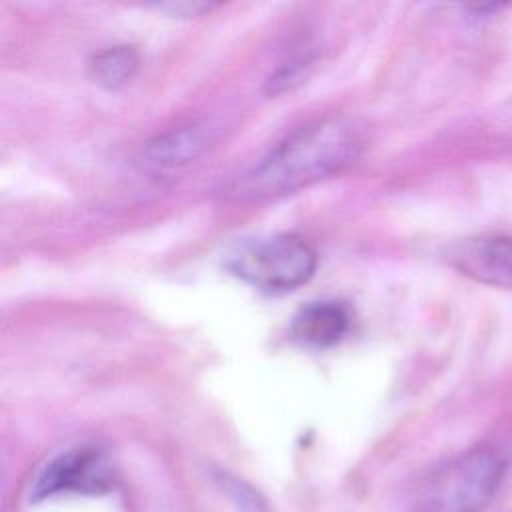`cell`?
I'll use <instances>...</instances> for the list:
<instances>
[{
  "mask_svg": "<svg viewBox=\"0 0 512 512\" xmlns=\"http://www.w3.org/2000/svg\"><path fill=\"white\" fill-rule=\"evenodd\" d=\"M362 150L358 128L344 118H324L296 128L264 158L226 186L236 202H266L294 194L350 166Z\"/></svg>",
  "mask_w": 512,
  "mask_h": 512,
  "instance_id": "cell-1",
  "label": "cell"
},
{
  "mask_svg": "<svg viewBox=\"0 0 512 512\" xmlns=\"http://www.w3.org/2000/svg\"><path fill=\"white\" fill-rule=\"evenodd\" d=\"M112 478V466L100 448L76 446L44 464L30 488V498L44 500L62 492L100 494L112 486Z\"/></svg>",
  "mask_w": 512,
  "mask_h": 512,
  "instance_id": "cell-4",
  "label": "cell"
},
{
  "mask_svg": "<svg viewBox=\"0 0 512 512\" xmlns=\"http://www.w3.org/2000/svg\"><path fill=\"white\" fill-rule=\"evenodd\" d=\"M316 262L314 248L302 236L274 234L242 244L226 268L258 290L290 292L314 276Z\"/></svg>",
  "mask_w": 512,
  "mask_h": 512,
  "instance_id": "cell-3",
  "label": "cell"
},
{
  "mask_svg": "<svg viewBox=\"0 0 512 512\" xmlns=\"http://www.w3.org/2000/svg\"><path fill=\"white\" fill-rule=\"evenodd\" d=\"M314 60L316 56L312 52H302L298 56H292L268 76L264 84V92L268 96H280L284 92L294 90L298 84L306 82V78L314 68Z\"/></svg>",
  "mask_w": 512,
  "mask_h": 512,
  "instance_id": "cell-9",
  "label": "cell"
},
{
  "mask_svg": "<svg viewBox=\"0 0 512 512\" xmlns=\"http://www.w3.org/2000/svg\"><path fill=\"white\" fill-rule=\"evenodd\" d=\"M156 8L162 12H168L172 16L188 18V16H200L202 12H208L214 6L206 4V2H168V4H158Z\"/></svg>",
  "mask_w": 512,
  "mask_h": 512,
  "instance_id": "cell-11",
  "label": "cell"
},
{
  "mask_svg": "<svg viewBox=\"0 0 512 512\" xmlns=\"http://www.w3.org/2000/svg\"><path fill=\"white\" fill-rule=\"evenodd\" d=\"M508 460L492 446H476L426 470L410 488V512H482L500 492Z\"/></svg>",
  "mask_w": 512,
  "mask_h": 512,
  "instance_id": "cell-2",
  "label": "cell"
},
{
  "mask_svg": "<svg viewBox=\"0 0 512 512\" xmlns=\"http://www.w3.org/2000/svg\"><path fill=\"white\" fill-rule=\"evenodd\" d=\"M222 486L234 500V506L238 508V512H266L260 496L242 480L232 476H222Z\"/></svg>",
  "mask_w": 512,
  "mask_h": 512,
  "instance_id": "cell-10",
  "label": "cell"
},
{
  "mask_svg": "<svg viewBox=\"0 0 512 512\" xmlns=\"http://www.w3.org/2000/svg\"><path fill=\"white\" fill-rule=\"evenodd\" d=\"M138 70V52L134 46L118 44L98 52L90 62V74L106 90L126 86Z\"/></svg>",
  "mask_w": 512,
  "mask_h": 512,
  "instance_id": "cell-8",
  "label": "cell"
},
{
  "mask_svg": "<svg viewBox=\"0 0 512 512\" xmlns=\"http://www.w3.org/2000/svg\"><path fill=\"white\" fill-rule=\"evenodd\" d=\"M448 260L460 274L476 282L512 288V236L460 240L448 250Z\"/></svg>",
  "mask_w": 512,
  "mask_h": 512,
  "instance_id": "cell-5",
  "label": "cell"
},
{
  "mask_svg": "<svg viewBox=\"0 0 512 512\" xmlns=\"http://www.w3.org/2000/svg\"><path fill=\"white\" fill-rule=\"evenodd\" d=\"M352 316L344 302L316 300L304 304L290 322V338L312 350L338 344L350 330Z\"/></svg>",
  "mask_w": 512,
  "mask_h": 512,
  "instance_id": "cell-7",
  "label": "cell"
},
{
  "mask_svg": "<svg viewBox=\"0 0 512 512\" xmlns=\"http://www.w3.org/2000/svg\"><path fill=\"white\" fill-rule=\"evenodd\" d=\"M214 142V128L192 122L154 136L142 148V162L156 172H174L196 162Z\"/></svg>",
  "mask_w": 512,
  "mask_h": 512,
  "instance_id": "cell-6",
  "label": "cell"
}]
</instances>
